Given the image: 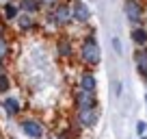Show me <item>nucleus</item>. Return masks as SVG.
<instances>
[{
    "instance_id": "nucleus-4",
    "label": "nucleus",
    "mask_w": 147,
    "mask_h": 139,
    "mask_svg": "<svg viewBox=\"0 0 147 139\" xmlns=\"http://www.w3.org/2000/svg\"><path fill=\"white\" fill-rule=\"evenodd\" d=\"M20 128H22V133L26 135L28 139H41L43 135H46V128H43V124L37 117H24L22 122H20Z\"/></svg>"
},
{
    "instance_id": "nucleus-18",
    "label": "nucleus",
    "mask_w": 147,
    "mask_h": 139,
    "mask_svg": "<svg viewBox=\"0 0 147 139\" xmlns=\"http://www.w3.org/2000/svg\"><path fill=\"white\" fill-rule=\"evenodd\" d=\"M145 130H147V124H145V122H138V124H136V133H138V137H143V135H145Z\"/></svg>"
},
{
    "instance_id": "nucleus-11",
    "label": "nucleus",
    "mask_w": 147,
    "mask_h": 139,
    "mask_svg": "<svg viewBox=\"0 0 147 139\" xmlns=\"http://www.w3.org/2000/svg\"><path fill=\"white\" fill-rule=\"evenodd\" d=\"M78 87L84 89V91H91V93L97 91V80H95V76H93V72H82V74H80Z\"/></svg>"
},
{
    "instance_id": "nucleus-22",
    "label": "nucleus",
    "mask_w": 147,
    "mask_h": 139,
    "mask_svg": "<svg viewBox=\"0 0 147 139\" xmlns=\"http://www.w3.org/2000/svg\"><path fill=\"white\" fill-rule=\"evenodd\" d=\"M138 139H147V137H145V135H143V137H138Z\"/></svg>"
},
{
    "instance_id": "nucleus-23",
    "label": "nucleus",
    "mask_w": 147,
    "mask_h": 139,
    "mask_svg": "<svg viewBox=\"0 0 147 139\" xmlns=\"http://www.w3.org/2000/svg\"><path fill=\"white\" fill-rule=\"evenodd\" d=\"M145 83H147V76H145Z\"/></svg>"
},
{
    "instance_id": "nucleus-8",
    "label": "nucleus",
    "mask_w": 147,
    "mask_h": 139,
    "mask_svg": "<svg viewBox=\"0 0 147 139\" xmlns=\"http://www.w3.org/2000/svg\"><path fill=\"white\" fill-rule=\"evenodd\" d=\"M2 109H5V113H7L9 117H15V115H20V113H22V102H20L15 96H9V98H5V100H2Z\"/></svg>"
},
{
    "instance_id": "nucleus-12",
    "label": "nucleus",
    "mask_w": 147,
    "mask_h": 139,
    "mask_svg": "<svg viewBox=\"0 0 147 139\" xmlns=\"http://www.w3.org/2000/svg\"><path fill=\"white\" fill-rule=\"evenodd\" d=\"M134 63H136L138 74L145 78V76H147V46L145 48H138V50L134 52Z\"/></svg>"
},
{
    "instance_id": "nucleus-2",
    "label": "nucleus",
    "mask_w": 147,
    "mask_h": 139,
    "mask_svg": "<svg viewBox=\"0 0 147 139\" xmlns=\"http://www.w3.org/2000/svg\"><path fill=\"white\" fill-rule=\"evenodd\" d=\"M48 22H52L56 28H65L74 22V11H71V2H61L48 13Z\"/></svg>"
},
{
    "instance_id": "nucleus-16",
    "label": "nucleus",
    "mask_w": 147,
    "mask_h": 139,
    "mask_svg": "<svg viewBox=\"0 0 147 139\" xmlns=\"http://www.w3.org/2000/svg\"><path fill=\"white\" fill-rule=\"evenodd\" d=\"M9 89H11V78L2 72V74H0V93H7Z\"/></svg>"
},
{
    "instance_id": "nucleus-14",
    "label": "nucleus",
    "mask_w": 147,
    "mask_h": 139,
    "mask_svg": "<svg viewBox=\"0 0 147 139\" xmlns=\"http://www.w3.org/2000/svg\"><path fill=\"white\" fill-rule=\"evenodd\" d=\"M18 2H20V9H22L24 13L37 15L41 11V0H18Z\"/></svg>"
},
{
    "instance_id": "nucleus-5",
    "label": "nucleus",
    "mask_w": 147,
    "mask_h": 139,
    "mask_svg": "<svg viewBox=\"0 0 147 139\" xmlns=\"http://www.w3.org/2000/svg\"><path fill=\"white\" fill-rule=\"evenodd\" d=\"M125 18H128V22L132 24V26H143V18H145V13H143V5L141 0H125Z\"/></svg>"
},
{
    "instance_id": "nucleus-15",
    "label": "nucleus",
    "mask_w": 147,
    "mask_h": 139,
    "mask_svg": "<svg viewBox=\"0 0 147 139\" xmlns=\"http://www.w3.org/2000/svg\"><path fill=\"white\" fill-rule=\"evenodd\" d=\"M11 55V46H9V39L7 37H0V61L5 63Z\"/></svg>"
},
{
    "instance_id": "nucleus-6",
    "label": "nucleus",
    "mask_w": 147,
    "mask_h": 139,
    "mask_svg": "<svg viewBox=\"0 0 147 139\" xmlns=\"http://www.w3.org/2000/svg\"><path fill=\"white\" fill-rule=\"evenodd\" d=\"M71 11H74V22L76 24H87L91 20V11L82 0H71Z\"/></svg>"
},
{
    "instance_id": "nucleus-1",
    "label": "nucleus",
    "mask_w": 147,
    "mask_h": 139,
    "mask_svg": "<svg viewBox=\"0 0 147 139\" xmlns=\"http://www.w3.org/2000/svg\"><path fill=\"white\" fill-rule=\"evenodd\" d=\"M78 59L82 65L87 67H97L102 63V50H100V44L93 35H87L80 44V50H78Z\"/></svg>"
},
{
    "instance_id": "nucleus-21",
    "label": "nucleus",
    "mask_w": 147,
    "mask_h": 139,
    "mask_svg": "<svg viewBox=\"0 0 147 139\" xmlns=\"http://www.w3.org/2000/svg\"><path fill=\"white\" fill-rule=\"evenodd\" d=\"M0 74H2V61H0Z\"/></svg>"
},
{
    "instance_id": "nucleus-13",
    "label": "nucleus",
    "mask_w": 147,
    "mask_h": 139,
    "mask_svg": "<svg viewBox=\"0 0 147 139\" xmlns=\"http://www.w3.org/2000/svg\"><path fill=\"white\" fill-rule=\"evenodd\" d=\"M132 42L136 44L138 48L147 46V28L145 26H132Z\"/></svg>"
},
{
    "instance_id": "nucleus-10",
    "label": "nucleus",
    "mask_w": 147,
    "mask_h": 139,
    "mask_svg": "<svg viewBox=\"0 0 147 139\" xmlns=\"http://www.w3.org/2000/svg\"><path fill=\"white\" fill-rule=\"evenodd\" d=\"M20 13H22V9H20V2H15V0H9V2H5V7H2V18H5L7 22H15Z\"/></svg>"
},
{
    "instance_id": "nucleus-9",
    "label": "nucleus",
    "mask_w": 147,
    "mask_h": 139,
    "mask_svg": "<svg viewBox=\"0 0 147 139\" xmlns=\"http://www.w3.org/2000/svg\"><path fill=\"white\" fill-rule=\"evenodd\" d=\"M56 52H59V57H63V59H71L74 57V46L67 39V35H61V37L56 39Z\"/></svg>"
},
{
    "instance_id": "nucleus-17",
    "label": "nucleus",
    "mask_w": 147,
    "mask_h": 139,
    "mask_svg": "<svg viewBox=\"0 0 147 139\" xmlns=\"http://www.w3.org/2000/svg\"><path fill=\"white\" fill-rule=\"evenodd\" d=\"M56 5H61V0H41V9H48V11H52Z\"/></svg>"
},
{
    "instance_id": "nucleus-20",
    "label": "nucleus",
    "mask_w": 147,
    "mask_h": 139,
    "mask_svg": "<svg viewBox=\"0 0 147 139\" xmlns=\"http://www.w3.org/2000/svg\"><path fill=\"white\" fill-rule=\"evenodd\" d=\"M113 48H115L117 55H121V42H119L117 37H113Z\"/></svg>"
},
{
    "instance_id": "nucleus-3",
    "label": "nucleus",
    "mask_w": 147,
    "mask_h": 139,
    "mask_svg": "<svg viewBox=\"0 0 147 139\" xmlns=\"http://www.w3.org/2000/svg\"><path fill=\"white\" fill-rule=\"evenodd\" d=\"M74 104H76V111H93V109H97L95 93L76 87L74 89Z\"/></svg>"
},
{
    "instance_id": "nucleus-7",
    "label": "nucleus",
    "mask_w": 147,
    "mask_h": 139,
    "mask_svg": "<svg viewBox=\"0 0 147 139\" xmlns=\"http://www.w3.org/2000/svg\"><path fill=\"white\" fill-rule=\"evenodd\" d=\"M13 24L18 26V31H20V33H30V31H35V28H37V15H32V13H24V11H22Z\"/></svg>"
},
{
    "instance_id": "nucleus-19",
    "label": "nucleus",
    "mask_w": 147,
    "mask_h": 139,
    "mask_svg": "<svg viewBox=\"0 0 147 139\" xmlns=\"http://www.w3.org/2000/svg\"><path fill=\"white\" fill-rule=\"evenodd\" d=\"M7 20L5 18H0V37H7Z\"/></svg>"
}]
</instances>
